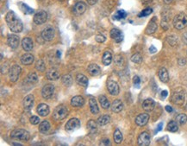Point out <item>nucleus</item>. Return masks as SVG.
<instances>
[{
  "mask_svg": "<svg viewBox=\"0 0 187 146\" xmlns=\"http://www.w3.org/2000/svg\"><path fill=\"white\" fill-rule=\"evenodd\" d=\"M38 81V76L36 73H30V74L27 76V82L30 84H35Z\"/></svg>",
  "mask_w": 187,
  "mask_h": 146,
  "instance_id": "38",
  "label": "nucleus"
},
{
  "mask_svg": "<svg viewBox=\"0 0 187 146\" xmlns=\"http://www.w3.org/2000/svg\"><path fill=\"white\" fill-rule=\"evenodd\" d=\"M185 108H186V111H187V104H186V107H185Z\"/></svg>",
  "mask_w": 187,
  "mask_h": 146,
  "instance_id": "59",
  "label": "nucleus"
},
{
  "mask_svg": "<svg viewBox=\"0 0 187 146\" xmlns=\"http://www.w3.org/2000/svg\"><path fill=\"white\" fill-rule=\"evenodd\" d=\"M50 129V124L48 121L44 120L42 121V123L40 124V126H39V131H41L42 133H47V131H49Z\"/></svg>",
  "mask_w": 187,
  "mask_h": 146,
  "instance_id": "31",
  "label": "nucleus"
},
{
  "mask_svg": "<svg viewBox=\"0 0 187 146\" xmlns=\"http://www.w3.org/2000/svg\"><path fill=\"white\" fill-rule=\"evenodd\" d=\"M176 121L177 123L180 124H184L186 123L187 121V116L184 113H181V114H179L176 118Z\"/></svg>",
  "mask_w": 187,
  "mask_h": 146,
  "instance_id": "41",
  "label": "nucleus"
},
{
  "mask_svg": "<svg viewBox=\"0 0 187 146\" xmlns=\"http://www.w3.org/2000/svg\"><path fill=\"white\" fill-rule=\"evenodd\" d=\"M10 137H11V139H16V140L28 141L30 139V136L29 131H25L23 129H16L11 132Z\"/></svg>",
  "mask_w": 187,
  "mask_h": 146,
  "instance_id": "4",
  "label": "nucleus"
},
{
  "mask_svg": "<svg viewBox=\"0 0 187 146\" xmlns=\"http://www.w3.org/2000/svg\"><path fill=\"white\" fill-rule=\"evenodd\" d=\"M152 12H153V9L152 8H147V9L143 10L142 12L139 14V16L140 17H142V16H149Z\"/></svg>",
  "mask_w": 187,
  "mask_h": 146,
  "instance_id": "45",
  "label": "nucleus"
},
{
  "mask_svg": "<svg viewBox=\"0 0 187 146\" xmlns=\"http://www.w3.org/2000/svg\"><path fill=\"white\" fill-rule=\"evenodd\" d=\"M157 23H156V18H153L151 21H150L149 24L148 25L147 29H146V33L148 35H151V34H154L156 30H157Z\"/></svg>",
  "mask_w": 187,
  "mask_h": 146,
  "instance_id": "19",
  "label": "nucleus"
},
{
  "mask_svg": "<svg viewBox=\"0 0 187 146\" xmlns=\"http://www.w3.org/2000/svg\"><path fill=\"white\" fill-rule=\"evenodd\" d=\"M127 16V13L125 10H120L116 12V14L113 16V19L114 20H121V19H124Z\"/></svg>",
  "mask_w": 187,
  "mask_h": 146,
  "instance_id": "34",
  "label": "nucleus"
},
{
  "mask_svg": "<svg viewBox=\"0 0 187 146\" xmlns=\"http://www.w3.org/2000/svg\"><path fill=\"white\" fill-rule=\"evenodd\" d=\"M161 27L164 29L165 31L168 30V21L166 18H163V20L161 21Z\"/></svg>",
  "mask_w": 187,
  "mask_h": 146,
  "instance_id": "50",
  "label": "nucleus"
},
{
  "mask_svg": "<svg viewBox=\"0 0 187 146\" xmlns=\"http://www.w3.org/2000/svg\"><path fill=\"white\" fill-rule=\"evenodd\" d=\"M111 37L114 39L117 42H120L123 40V35L118 29H112L111 31Z\"/></svg>",
  "mask_w": 187,
  "mask_h": 146,
  "instance_id": "17",
  "label": "nucleus"
},
{
  "mask_svg": "<svg viewBox=\"0 0 187 146\" xmlns=\"http://www.w3.org/2000/svg\"><path fill=\"white\" fill-rule=\"evenodd\" d=\"M22 46L25 51H30L33 48V41L30 37H25L22 41Z\"/></svg>",
  "mask_w": 187,
  "mask_h": 146,
  "instance_id": "24",
  "label": "nucleus"
},
{
  "mask_svg": "<svg viewBox=\"0 0 187 146\" xmlns=\"http://www.w3.org/2000/svg\"><path fill=\"white\" fill-rule=\"evenodd\" d=\"M66 130L68 131H74V130H77L78 128L80 127V121L76 118H71L68 123L66 124Z\"/></svg>",
  "mask_w": 187,
  "mask_h": 146,
  "instance_id": "11",
  "label": "nucleus"
},
{
  "mask_svg": "<svg viewBox=\"0 0 187 146\" xmlns=\"http://www.w3.org/2000/svg\"><path fill=\"white\" fill-rule=\"evenodd\" d=\"M30 121L32 124H37L40 122V118L37 116H32L30 118Z\"/></svg>",
  "mask_w": 187,
  "mask_h": 146,
  "instance_id": "47",
  "label": "nucleus"
},
{
  "mask_svg": "<svg viewBox=\"0 0 187 146\" xmlns=\"http://www.w3.org/2000/svg\"><path fill=\"white\" fill-rule=\"evenodd\" d=\"M137 142H138V145L141 146L149 145L150 135L148 133V132H146V131L142 132V133L140 134V136L138 137V140H137Z\"/></svg>",
  "mask_w": 187,
  "mask_h": 146,
  "instance_id": "10",
  "label": "nucleus"
},
{
  "mask_svg": "<svg viewBox=\"0 0 187 146\" xmlns=\"http://www.w3.org/2000/svg\"><path fill=\"white\" fill-rule=\"evenodd\" d=\"M172 101L175 105L181 106L186 101V93L184 91H178L175 92L172 96Z\"/></svg>",
  "mask_w": 187,
  "mask_h": 146,
  "instance_id": "5",
  "label": "nucleus"
},
{
  "mask_svg": "<svg viewBox=\"0 0 187 146\" xmlns=\"http://www.w3.org/2000/svg\"><path fill=\"white\" fill-rule=\"evenodd\" d=\"M107 88H108L109 92L111 95H117L120 92V88L118 84L116 81H113V80H109L108 81V83H107Z\"/></svg>",
  "mask_w": 187,
  "mask_h": 146,
  "instance_id": "12",
  "label": "nucleus"
},
{
  "mask_svg": "<svg viewBox=\"0 0 187 146\" xmlns=\"http://www.w3.org/2000/svg\"><path fill=\"white\" fill-rule=\"evenodd\" d=\"M68 115V109L65 106H59L54 109L53 112V118L55 120H62Z\"/></svg>",
  "mask_w": 187,
  "mask_h": 146,
  "instance_id": "3",
  "label": "nucleus"
},
{
  "mask_svg": "<svg viewBox=\"0 0 187 146\" xmlns=\"http://www.w3.org/2000/svg\"><path fill=\"white\" fill-rule=\"evenodd\" d=\"M113 139L114 141L117 143V144H120L122 141V132L120 131L119 129H117L115 132H114V135H113Z\"/></svg>",
  "mask_w": 187,
  "mask_h": 146,
  "instance_id": "36",
  "label": "nucleus"
},
{
  "mask_svg": "<svg viewBox=\"0 0 187 146\" xmlns=\"http://www.w3.org/2000/svg\"><path fill=\"white\" fill-rule=\"evenodd\" d=\"M61 80H62V83L65 86H71L72 83H73V78H72V76L70 74H65L64 76H62Z\"/></svg>",
  "mask_w": 187,
  "mask_h": 146,
  "instance_id": "40",
  "label": "nucleus"
},
{
  "mask_svg": "<svg viewBox=\"0 0 187 146\" xmlns=\"http://www.w3.org/2000/svg\"><path fill=\"white\" fill-rule=\"evenodd\" d=\"M19 8L20 10L23 11L24 14H27V15H30L32 13H34V10L29 7L26 4H23V3H19Z\"/></svg>",
  "mask_w": 187,
  "mask_h": 146,
  "instance_id": "32",
  "label": "nucleus"
},
{
  "mask_svg": "<svg viewBox=\"0 0 187 146\" xmlns=\"http://www.w3.org/2000/svg\"><path fill=\"white\" fill-rule=\"evenodd\" d=\"M54 86L52 84H47L43 86L42 90V95L44 99H50L53 95Z\"/></svg>",
  "mask_w": 187,
  "mask_h": 146,
  "instance_id": "9",
  "label": "nucleus"
},
{
  "mask_svg": "<svg viewBox=\"0 0 187 146\" xmlns=\"http://www.w3.org/2000/svg\"><path fill=\"white\" fill-rule=\"evenodd\" d=\"M95 39H96V41H97V42H99V43L104 42H105V40H106L105 36H103V35H97Z\"/></svg>",
  "mask_w": 187,
  "mask_h": 146,
  "instance_id": "49",
  "label": "nucleus"
},
{
  "mask_svg": "<svg viewBox=\"0 0 187 146\" xmlns=\"http://www.w3.org/2000/svg\"><path fill=\"white\" fill-rule=\"evenodd\" d=\"M47 20V14L44 10H39L34 16V22L36 24H43Z\"/></svg>",
  "mask_w": 187,
  "mask_h": 146,
  "instance_id": "8",
  "label": "nucleus"
},
{
  "mask_svg": "<svg viewBox=\"0 0 187 146\" xmlns=\"http://www.w3.org/2000/svg\"><path fill=\"white\" fill-rule=\"evenodd\" d=\"M87 128L91 133H96L97 130V123L94 120H89V122L87 123Z\"/></svg>",
  "mask_w": 187,
  "mask_h": 146,
  "instance_id": "37",
  "label": "nucleus"
},
{
  "mask_svg": "<svg viewBox=\"0 0 187 146\" xmlns=\"http://www.w3.org/2000/svg\"><path fill=\"white\" fill-rule=\"evenodd\" d=\"M46 77L49 80H57L60 78V74L56 69H50L46 74Z\"/></svg>",
  "mask_w": 187,
  "mask_h": 146,
  "instance_id": "25",
  "label": "nucleus"
},
{
  "mask_svg": "<svg viewBox=\"0 0 187 146\" xmlns=\"http://www.w3.org/2000/svg\"><path fill=\"white\" fill-rule=\"evenodd\" d=\"M154 107H155V102L152 99H147L142 103V108L146 112H151L154 109Z\"/></svg>",
  "mask_w": 187,
  "mask_h": 146,
  "instance_id": "16",
  "label": "nucleus"
},
{
  "mask_svg": "<svg viewBox=\"0 0 187 146\" xmlns=\"http://www.w3.org/2000/svg\"><path fill=\"white\" fill-rule=\"evenodd\" d=\"M34 105V96L33 95H27L24 100H23V107L26 111H30V109L32 108Z\"/></svg>",
  "mask_w": 187,
  "mask_h": 146,
  "instance_id": "18",
  "label": "nucleus"
},
{
  "mask_svg": "<svg viewBox=\"0 0 187 146\" xmlns=\"http://www.w3.org/2000/svg\"><path fill=\"white\" fill-rule=\"evenodd\" d=\"M42 37L44 41L50 42L54 37V30L51 26H47L42 31Z\"/></svg>",
  "mask_w": 187,
  "mask_h": 146,
  "instance_id": "6",
  "label": "nucleus"
},
{
  "mask_svg": "<svg viewBox=\"0 0 187 146\" xmlns=\"http://www.w3.org/2000/svg\"><path fill=\"white\" fill-rule=\"evenodd\" d=\"M158 75H159L160 80L162 82H164V83H166V82L169 80V74H168V72H167V70L165 69V68H162V69H160L159 70Z\"/></svg>",
  "mask_w": 187,
  "mask_h": 146,
  "instance_id": "22",
  "label": "nucleus"
},
{
  "mask_svg": "<svg viewBox=\"0 0 187 146\" xmlns=\"http://www.w3.org/2000/svg\"><path fill=\"white\" fill-rule=\"evenodd\" d=\"M173 26L177 30H183L187 26V15L180 13L173 18Z\"/></svg>",
  "mask_w": 187,
  "mask_h": 146,
  "instance_id": "2",
  "label": "nucleus"
},
{
  "mask_svg": "<svg viewBox=\"0 0 187 146\" xmlns=\"http://www.w3.org/2000/svg\"><path fill=\"white\" fill-rule=\"evenodd\" d=\"M149 52L151 54H154V53L157 52V49H156V48L154 46V45H152V46L149 48Z\"/></svg>",
  "mask_w": 187,
  "mask_h": 146,
  "instance_id": "52",
  "label": "nucleus"
},
{
  "mask_svg": "<svg viewBox=\"0 0 187 146\" xmlns=\"http://www.w3.org/2000/svg\"><path fill=\"white\" fill-rule=\"evenodd\" d=\"M100 145H110L111 143H110V140L109 139H104V140H102V142H101Z\"/></svg>",
  "mask_w": 187,
  "mask_h": 146,
  "instance_id": "51",
  "label": "nucleus"
},
{
  "mask_svg": "<svg viewBox=\"0 0 187 146\" xmlns=\"http://www.w3.org/2000/svg\"><path fill=\"white\" fill-rule=\"evenodd\" d=\"M131 61L135 63H141L142 61V55L140 54H135L132 55L131 57Z\"/></svg>",
  "mask_w": 187,
  "mask_h": 146,
  "instance_id": "44",
  "label": "nucleus"
},
{
  "mask_svg": "<svg viewBox=\"0 0 187 146\" xmlns=\"http://www.w3.org/2000/svg\"><path fill=\"white\" fill-rule=\"evenodd\" d=\"M37 112L39 115L45 117L49 114V107L46 104H40L37 107Z\"/></svg>",
  "mask_w": 187,
  "mask_h": 146,
  "instance_id": "20",
  "label": "nucleus"
},
{
  "mask_svg": "<svg viewBox=\"0 0 187 146\" xmlns=\"http://www.w3.org/2000/svg\"><path fill=\"white\" fill-rule=\"evenodd\" d=\"M85 103V100L82 96H75L71 100V105L74 107H80Z\"/></svg>",
  "mask_w": 187,
  "mask_h": 146,
  "instance_id": "23",
  "label": "nucleus"
},
{
  "mask_svg": "<svg viewBox=\"0 0 187 146\" xmlns=\"http://www.w3.org/2000/svg\"><path fill=\"white\" fill-rule=\"evenodd\" d=\"M5 21H6L10 31L15 32V33L22 32L23 29V23L14 11L8 12L5 16Z\"/></svg>",
  "mask_w": 187,
  "mask_h": 146,
  "instance_id": "1",
  "label": "nucleus"
},
{
  "mask_svg": "<svg viewBox=\"0 0 187 146\" xmlns=\"http://www.w3.org/2000/svg\"><path fill=\"white\" fill-rule=\"evenodd\" d=\"M88 72L91 76H97L101 74V69L97 64H91L88 67Z\"/></svg>",
  "mask_w": 187,
  "mask_h": 146,
  "instance_id": "21",
  "label": "nucleus"
},
{
  "mask_svg": "<svg viewBox=\"0 0 187 146\" xmlns=\"http://www.w3.org/2000/svg\"><path fill=\"white\" fill-rule=\"evenodd\" d=\"M14 145H19V146H22L21 144H14Z\"/></svg>",
  "mask_w": 187,
  "mask_h": 146,
  "instance_id": "58",
  "label": "nucleus"
},
{
  "mask_svg": "<svg viewBox=\"0 0 187 146\" xmlns=\"http://www.w3.org/2000/svg\"><path fill=\"white\" fill-rule=\"evenodd\" d=\"M186 63V61L185 59H180L179 60V64H180V66H184Z\"/></svg>",
  "mask_w": 187,
  "mask_h": 146,
  "instance_id": "56",
  "label": "nucleus"
},
{
  "mask_svg": "<svg viewBox=\"0 0 187 146\" xmlns=\"http://www.w3.org/2000/svg\"><path fill=\"white\" fill-rule=\"evenodd\" d=\"M98 99H99V102L101 104V107L104 108V109L110 108V102H109L108 99L105 97V95H100Z\"/></svg>",
  "mask_w": 187,
  "mask_h": 146,
  "instance_id": "35",
  "label": "nucleus"
},
{
  "mask_svg": "<svg viewBox=\"0 0 187 146\" xmlns=\"http://www.w3.org/2000/svg\"><path fill=\"white\" fill-rule=\"evenodd\" d=\"M123 108V104L120 100H115L111 105V110L114 112H119Z\"/></svg>",
  "mask_w": 187,
  "mask_h": 146,
  "instance_id": "26",
  "label": "nucleus"
},
{
  "mask_svg": "<svg viewBox=\"0 0 187 146\" xmlns=\"http://www.w3.org/2000/svg\"><path fill=\"white\" fill-rule=\"evenodd\" d=\"M19 37L16 35H9L7 39V43L11 48H16L19 45Z\"/></svg>",
  "mask_w": 187,
  "mask_h": 146,
  "instance_id": "15",
  "label": "nucleus"
},
{
  "mask_svg": "<svg viewBox=\"0 0 187 146\" xmlns=\"http://www.w3.org/2000/svg\"><path fill=\"white\" fill-rule=\"evenodd\" d=\"M86 1H87V4H89L90 5H94L97 2V0H86Z\"/></svg>",
  "mask_w": 187,
  "mask_h": 146,
  "instance_id": "54",
  "label": "nucleus"
},
{
  "mask_svg": "<svg viewBox=\"0 0 187 146\" xmlns=\"http://www.w3.org/2000/svg\"><path fill=\"white\" fill-rule=\"evenodd\" d=\"M162 127H163V123L161 122V123H160L159 124H158L157 129H156V131H155V133H157V132H159V131H161V130H162Z\"/></svg>",
  "mask_w": 187,
  "mask_h": 146,
  "instance_id": "53",
  "label": "nucleus"
},
{
  "mask_svg": "<svg viewBox=\"0 0 187 146\" xmlns=\"http://www.w3.org/2000/svg\"><path fill=\"white\" fill-rule=\"evenodd\" d=\"M165 110H166V112H172V108L170 107V106H166L165 107Z\"/></svg>",
  "mask_w": 187,
  "mask_h": 146,
  "instance_id": "57",
  "label": "nucleus"
},
{
  "mask_svg": "<svg viewBox=\"0 0 187 146\" xmlns=\"http://www.w3.org/2000/svg\"><path fill=\"white\" fill-rule=\"evenodd\" d=\"M148 120H149V115L148 113H142L135 118V124L139 126H143L148 124Z\"/></svg>",
  "mask_w": 187,
  "mask_h": 146,
  "instance_id": "13",
  "label": "nucleus"
},
{
  "mask_svg": "<svg viewBox=\"0 0 187 146\" xmlns=\"http://www.w3.org/2000/svg\"><path fill=\"white\" fill-rule=\"evenodd\" d=\"M34 62V55L31 54H24L21 57V62L23 65H30Z\"/></svg>",
  "mask_w": 187,
  "mask_h": 146,
  "instance_id": "27",
  "label": "nucleus"
},
{
  "mask_svg": "<svg viewBox=\"0 0 187 146\" xmlns=\"http://www.w3.org/2000/svg\"><path fill=\"white\" fill-rule=\"evenodd\" d=\"M167 94H168V92H167L166 90H164V91H162V92H161V98H162V99H165V98H166Z\"/></svg>",
  "mask_w": 187,
  "mask_h": 146,
  "instance_id": "55",
  "label": "nucleus"
},
{
  "mask_svg": "<svg viewBox=\"0 0 187 146\" xmlns=\"http://www.w3.org/2000/svg\"><path fill=\"white\" fill-rule=\"evenodd\" d=\"M10 70V68L9 67V64L8 63H5V64H3L2 65V67H1V73L3 74H5L9 73Z\"/></svg>",
  "mask_w": 187,
  "mask_h": 146,
  "instance_id": "46",
  "label": "nucleus"
},
{
  "mask_svg": "<svg viewBox=\"0 0 187 146\" xmlns=\"http://www.w3.org/2000/svg\"><path fill=\"white\" fill-rule=\"evenodd\" d=\"M114 62H115V63H116L117 66H122V65L123 64L124 60H123V57H122V55H120V54H117V55L115 56Z\"/></svg>",
  "mask_w": 187,
  "mask_h": 146,
  "instance_id": "43",
  "label": "nucleus"
},
{
  "mask_svg": "<svg viewBox=\"0 0 187 146\" xmlns=\"http://www.w3.org/2000/svg\"><path fill=\"white\" fill-rule=\"evenodd\" d=\"M167 130L171 132H176L179 130L178 123L176 121H170L167 124Z\"/></svg>",
  "mask_w": 187,
  "mask_h": 146,
  "instance_id": "39",
  "label": "nucleus"
},
{
  "mask_svg": "<svg viewBox=\"0 0 187 146\" xmlns=\"http://www.w3.org/2000/svg\"><path fill=\"white\" fill-rule=\"evenodd\" d=\"M111 121V117L109 115H103L97 118V124L99 125H105Z\"/></svg>",
  "mask_w": 187,
  "mask_h": 146,
  "instance_id": "33",
  "label": "nucleus"
},
{
  "mask_svg": "<svg viewBox=\"0 0 187 146\" xmlns=\"http://www.w3.org/2000/svg\"><path fill=\"white\" fill-rule=\"evenodd\" d=\"M89 105H90L91 112L92 114H97L99 112V108L97 107V101L94 98H91L89 100Z\"/></svg>",
  "mask_w": 187,
  "mask_h": 146,
  "instance_id": "28",
  "label": "nucleus"
},
{
  "mask_svg": "<svg viewBox=\"0 0 187 146\" xmlns=\"http://www.w3.org/2000/svg\"><path fill=\"white\" fill-rule=\"evenodd\" d=\"M21 71H22V69H21L20 66H18V65H14V66H12V67L10 68V72H9V74H10V80L12 82H16V81L18 80L19 76H20Z\"/></svg>",
  "mask_w": 187,
  "mask_h": 146,
  "instance_id": "7",
  "label": "nucleus"
},
{
  "mask_svg": "<svg viewBox=\"0 0 187 146\" xmlns=\"http://www.w3.org/2000/svg\"><path fill=\"white\" fill-rule=\"evenodd\" d=\"M59 1H61V2H62V1H65V0H59Z\"/></svg>",
  "mask_w": 187,
  "mask_h": 146,
  "instance_id": "60",
  "label": "nucleus"
},
{
  "mask_svg": "<svg viewBox=\"0 0 187 146\" xmlns=\"http://www.w3.org/2000/svg\"><path fill=\"white\" fill-rule=\"evenodd\" d=\"M76 80H77L78 84L84 87H86L88 86V79H87V77L85 76L84 74H78L76 76Z\"/></svg>",
  "mask_w": 187,
  "mask_h": 146,
  "instance_id": "30",
  "label": "nucleus"
},
{
  "mask_svg": "<svg viewBox=\"0 0 187 146\" xmlns=\"http://www.w3.org/2000/svg\"><path fill=\"white\" fill-rule=\"evenodd\" d=\"M133 82H134V85H135V86L137 87V88H139L140 87V83H141V80H140V78L137 76V75H135L134 76L133 78Z\"/></svg>",
  "mask_w": 187,
  "mask_h": 146,
  "instance_id": "48",
  "label": "nucleus"
},
{
  "mask_svg": "<svg viewBox=\"0 0 187 146\" xmlns=\"http://www.w3.org/2000/svg\"><path fill=\"white\" fill-rule=\"evenodd\" d=\"M36 69L40 72H44L45 71V63L42 60H38L36 64Z\"/></svg>",
  "mask_w": 187,
  "mask_h": 146,
  "instance_id": "42",
  "label": "nucleus"
},
{
  "mask_svg": "<svg viewBox=\"0 0 187 146\" xmlns=\"http://www.w3.org/2000/svg\"><path fill=\"white\" fill-rule=\"evenodd\" d=\"M102 62L105 66H109L111 63V62H112V54L111 53V51H105L104 53Z\"/></svg>",
  "mask_w": 187,
  "mask_h": 146,
  "instance_id": "29",
  "label": "nucleus"
},
{
  "mask_svg": "<svg viewBox=\"0 0 187 146\" xmlns=\"http://www.w3.org/2000/svg\"><path fill=\"white\" fill-rule=\"evenodd\" d=\"M86 10V4L83 2H78L73 8V12L75 15H82Z\"/></svg>",
  "mask_w": 187,
  "mask_h": 146,
  "instance_id": "14",
  "label": "nucleus"
}]
</instances>
